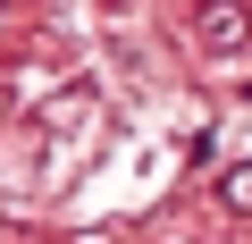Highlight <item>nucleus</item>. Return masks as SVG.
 <instances>
[{
  "label": "nucleus",
  "mask_w": 252,
  "mask_h": 244,
  "mask_svg": "<svg viewBox=\"0 0 252 244\" xmlns=\"http://www.w3.org/2000/svg\"><path fill=\"white\" fill-rule=\"evenodd\" d=\"M244 34H252V26H244L235 0H202V42H210V51H244Z\"/></svg>",
  "instance_id": "f257e3e1"
},
{
  "label": "nucleus",
  "mask_w": 252,
  "mask_h": 244,
  "mask_svg": "<svg viewBox=\"0 0 252 244\" xmlns=\"http://www.w3.org/2000/svg\"><path fill=\"white\" fill-rule=\"evenodd\" d=\"M219 202H227V210H252V160H244V169H227V177H219Z\"/></svg>",
  "instance_id": "f03ea898"
}]
</instances>
